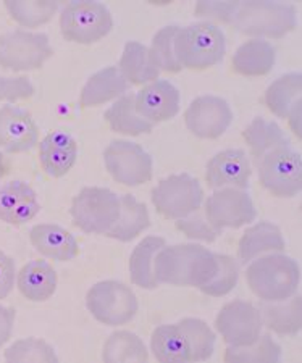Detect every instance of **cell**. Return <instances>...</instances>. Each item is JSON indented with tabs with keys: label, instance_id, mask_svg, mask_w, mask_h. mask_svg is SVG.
<instances>
[{
	"label": "cell",
	"instance_id": "cell-46",
	"mask_svg": "<svg viewBox=\"0 0 302 363\" xmlns=\"http://www.w3.org/2000/svg\"><path fill=\"white\" fill-rule=\"evenodd\" d=\"M15 318H16L15 308L0 306V347H2L5 342H9V339L11 337Z\"/></svg>",
	"mask_w": 302,
	"mask_h": 363
},
{
	"label": "cell",
	"instance_id": "cell-40",
	"mask_svg": "<svg viewBox=\"0 0 302 363\" xmlns=\"http://www.w3.org/2000/svg\"><path fill=\"white\" fill-rule=\"evenodd\" d=\"M177 230L181 231L186 238L193 239V241H206V242H213L220 234L213 230L208 223L207 218H204L199 213V210L194 213H191L184 218L177 220Z\"/></svg>",
	"mask_w": 302,
	"mask_h": 363
},
{
	"label": "cell",
	"instance_id": "cell-22",
	"mask_svg": "<svg viewBox=\"0 0 302 363\" xmlns=\"http://www.w3.org/2000/svg\"><path fill=\"white\" fill-rule=\"evenodd\" d=\"M57 272L45 260H33L26 263L18 273V289L31 302H45L57 291Z\"/></svg>",
	"mask_w": 302,
	"mask_h": 363
},
{
	"label": "cell",
	"instance_id": "cell-7",
	"mask_svg": "<svg viewBox=\"0 0 302 363\" xmlns=\"http://www.w3.org/2000/svg\"><path fill=\"white\" fill-rule=\"evenodd\" d=\"M86 307L102 325L121 326L135 318L139 303L130 286L108 279L92 286L86 296Z\"/></svg>",
	"mask_w": 302,
	"mask_h": 363
},
{
	"label": "cell",
	"instance_id": "cell-36",
	"mask_svg": "<svg viewBox=\"0 0 302 363\" xmlns=\"http://www.w3.org/2000/svg\"><path fill=\"white\" fill-rule=\"evenodd\" d=\"M215 259H217V270L199 289L206 296L223 297L236 288L240 279V263L233 257L225 254H215Z\"/></svg>",
	"mask_w": 302,
	"mask_h": 363
},
{
	"label": "cell",
	"instance_id": "cell-1",
	"mask_svg": "<svg viewBox=\"0 0 302 363\" xmlns=\"http://www.w3.org/2000/svg\"><path fill=\"white\" fill-rule=\"evenodd\" d=\"M217 270L215 254L199 244L165 245L155 255L154 272L159 284L193 286L199 289Z\"/></svg>",
	"mask_w": 302,
	"mask_h": 363
},
{
	"label": "cell",
	"instance_id": "cell-12",
	"mask_svg": "<svg viewBox=\"0 0 302 363\" xmlns=\"http://www.w3.org/2000/svg\"><path fill=\"white\" fill-rule=\"evenodd\" d=\"M206 218L218 234L225 228L237 230L257 218V210L251 196L236 187H220L206 201Z\"/></svg>",
	"mask_w": 302,
	"mask_h": 363
},
{
	"label": "cell",
	"instance_id": "cell-4",
	"mask_svg": "<svg viewBox=\"0 0 302 363\" xmlns=\"http://www.w3.org/2000/svg\"><path fill=\"white\" fill-rule=\"evenodd\" d=\"M175 54L181 68L206 69L223 60L226 39L220 26L202 21L178 29Z\"/></svg>",
	"mask_w": 302,
	"mask_h": 363
},
{
	"label": "cell",
	"instance_id": "cell-21",
	"mask_svg": "<svg viewBox=\"0 0 302 363\" xmlns=\"http://www.w3.org/2000/svg\"><path fill=\"white\" fill-rule=\"evenodd\" d=\"M284 247L286 244H284L280 228L270 221H259L257 225L251 226L242 234L237 255H240L241 263L246 265L262 254L283 252Z\"/></svg>",
	"mask_w": 302,
	"mask_h": 363
},
{
	"label": "cell",
	"instance_id": "cell-16",
	"mask_svg": "<svg viewBox=\"0 0 302 363\" xmlns=\"http://www.w3.org/2000/svg\"><path fill=\"white\" fill-rule=\"evenodd\" d=\"M252 169L246 152L241 149H226L207 162L206 181L212 189L236 187L247 189Z\"/></svg>",
	"mask_w": 302,
	"mask_h": 363
},
{
	"label": "cell",
	"instance_id": "cell-48",
	"mask_svg": "<svg viewBox=\"0 0 302 363\" xmlns=\"http://www.w3.org/2000/svg\"><path fill=\"white\" fill-rule=\"evenodd\" d=\"M5 172H7V167H5V160H4V154L0 152V179L4 178Z\"/></svg>",
	"mask_w": 302,
	"mask_h": 363
},
{
	"label": "cell",
	"instance_id": "cell-24",
	"mask_svg": "<svg viewBox=\"0 0 302 363\" xmlns=\"http://www.w3.org/2000/svg\"><path fill=\"white\" fill-rule=\"evenodd\" d=\"M275 60V47L269 40L251 39L237 47L231 65L237 74L265 76L272 72Z\"/></svg>",
	"mask_w": 302,
	"mask_h": 363
},
{
	"label": "cell",
	"instance_id": "cell-39",
	"mask_svg": "<svg viewBox=\"0 0 302 363\" xmlns=\"http://www.w3.org/2000/svg\"><path fill=\"white\" fill-rule=\"evenodd\" d=\"M31 197H36V192L23 181H10L0 187V221L7 220V216L13 212L16 205Z\"/></svg>",
	"mask_w": 302,
	"mask_h": 363
},
{
	"label": "cell",
	"instance_id": "cell-31",
	"mask_svg": "<svg viewBox=\"0 0 302 363\" xmlns=\"http://www.w3.org/2000/svg\"><path fill=\"white\" fill-rule=\"evenodd\" d=\"M102 360L106 363L147 362L149 352L142 339L135 333L117 331L104 344Z\"/></svg>",
	"mask_w": 302,
	"mask_h": 363
},
{
	"label": "cell",
	"instance_id": "cell-28",
	"mask_svg": "<svg viewBox=\"0 0 302 363\" xmlns=\"http://www.w3.org/2000/svg\"><path fill=\"white\" fill-rule=\"evenodd\" d=\"M242 138L251 149L255 163L269 154V152L280 147H291V143L284 131L275 121H267L265 118H254L246 130L242 131Z\"/></svg>",
	"mask_w": 302,
	"mask_h": 363
},
{
	"label": "cell",
	"instance_id": "cell-18",
	"mask_svg": "<svg viewBox=\"0 0 302 363\" xmlns=\"http://www.w3.org/2000/svg\"><path fill=\"white\" fill-rule=\"evenodd\" d=\"M30 241L40 255L55 262H72L79 254L77 238L59 225L43 223L33 226Z\"/></svg>",
	"mask_w": 302,
	"mask_h": 363
},
{
	"label": "cell",
	"instance_id": "cell-26",
	"mask_svg": "<svg viewBox=\"0 0 302 363\" xmlns=\"http://www.w3.org/2000/svg\"><path fill=\"white\" fill-rule=\"evenodd\" d=\"M104 118L108 123L110 130L120 134H126V136H141V134H146L154 130L152 123L144 120L136 112V94L133 92L121 96L104 113Z\"/></svg>",
	"mask_w": 302,
	"mask_h": 363
},
{
	"label": "cell",
	"instance_id": "cell-17",
	"mask_svg": "<svg viewBox=\"0 0 302 363\" xmlns=\"http://www.w3.org/2000/svg\"><path fill=\"white\" fill-rule=\"evenodd\" d=\"M179 102L181 96L177 87L168 79H157L136 94V112L155 125L175 118Z\"/></svg>",
	"mask_w": 302,
	"mask_h": 363
},
{
	"label": "cell",
	"instance_id": "cell-5",
	"mask_svg": "<svg viewBox=\"0 0 302 363\" xmlns=\"http://www.w3.org/2000/svg\"><path fill=\"white\" fill-rule=\"evenodd\" d=\"M113 18L101 2L73 0L60 15L62 36L74 44H94L112 31Z\"/></svg>",
	"mask_w": 302,
	"mask_h": 363
},
{
	"label": "cell",
	"instance_id": "cell-27",
	"mask_svg": "<svg viewBox=\"0 0 302 363\" xmlns=\"http://www.w3.org/2000/svg\"><path fill=\"white\" fill-rule=\"evenodd\" d=\"M167 241L160 236H147L139 242L130 257V277L133 284L142 289H155L159 281L155 278L154 262L155 255Z\"/></svg>",
	"mask_w": 302,
	"mask_h": 363
},
{
	"label": "cell",
	"instance_id": "cell-41",
	"mask_svg": "<svg viewBox=\"0 0 302 363\" xmlns=\"http://www.w3.org/2000/svg\"><path fill=\"white\" fill-rule=\"evenodd\" d=\"M33 83L25 76L18 78H7V76H0V101L16 102L30 99L34 94Z\"/></svg>",
	"mask_w": 302,
	"mask_h": 363
},
{
	"label": "cell",
	"instance_id": "cell-19",
	"mask_svg": "<svg viewBox=\"0 0 302 363\" xmlns=\"http://www.w3.org/2000/svg\"><path fill=\"white\" fill-rule=\"evenodd\" d=\"M128 89H130V83L120 73L118 67H107L88 79L81 91L79 104L83 108L97 107V105L125 96Z\"/></svg>",
	"mask_w": 302,
	"mask_h": 363
},
{
	"label": "cell",
	"instance_id": "cell-10",
	"mask_svg": "<svg viewBox=\"0 0 302 363\" xmlns=\"http://www.w3.org/2000/svg\"><path fill=\"white\" fill-rule=\"evenodd\" d=\"M259 179L276 197H296L302 191V157L291 147H280L255 163Z\"/></svg>",
	"mask_w": 302,
	"mask_h": 363
},
{
	"label": "cell",
	"instance_id": "cell-35",
	"mask_svg": "<svg viewBox=\"0 0 302 363\" xmlns=\"http://www.w3.org/2000/svg\"><path fill=\"white\" fill-rule=\"evenodd\" d=\"M5 360L10 363H57L55 350L43 339H20L5 350Z\"/></svg>",
	"mask_w": 302,
	"mask_h": 363
},
{
	"label": "cell",
	"instance_id": "cell-23",
	"mask_svg": "<svg viewBox=\"0 0 302 363\" xmlns=\"http://www.w3.org/2000/svg\"><path fill=\"white\" fill-rule=\"evenodd\" d=\"M262 325L280 336L298 335L302 328V297L293 296L281 302H264L259 308Z\"/></svg>",
	"mask_w": 302,
	"mask_h": 363
},
{
	"label": "cell",
	"instance_id": "cell-29",
	"mask_svg": "<svg viewBox=\"0 0 302 363\" xmlns=\"http://www.w3.org/2000/svg\"><path fill=\"white\" fill-rule=\"evenodd\" d=\"M177 328L188 349V362H204L211 359L215 350V333L206 321L199 318H183Z\"/></svg>",
	"mask_w": 302,
	"mask_h": 363
},
{
	"label": "cell",
	"instance_id": "cell-9",
	"mask_svg": "<svg viewBox=\"0 0 302 363\" xmlns=\"http://www.w3.org/2000/svg\"><path fill=\"white\" fill-rule=\"evenodd\" d=\"M152 203L165 218L179 220L197 212L204 201L201 183L188 173L172 174L152 189Z\"/></svg>",
	"mask_w": 302,
	"mask_h": 363
},
{
	"label": "cell",
	"instance_id": "cell-11",
	"mask_svg": "<svg viewBox=\"0 0 302 363\" xmlns=\"http://www.w3.org/2000/svg\"><path fill=\"white\" fill-rule=\"evenodd\" d=\"M107 172L117 183L136 187L152 179V157L141 145L130 140H112L104 150Z\"/></svg>",
	"mask_w": 302,
	"mask_h": 363
},
{
	"label": "cell",
	"instance_id": "cell-32",
	"mask_svg": "<svg viewBox=\"0 0 302 363\" xmlns=\"http://www.w3.org/2000/svg\"><path fill=\"white\" fill-rule=\"evenodd\" d=\"M150 350L159 362H188V349L177 325H162L155 328L150 337Z\"/></svg>",
	"mask_w": 302,
	"mask_h": 363
},
{
	"label": "cell",
	"instance_id": "cell-37",
	"mask_svg": "<svg viewBox=\"0 0 302 363\" xmlns=\"http://www.w3.org/2000/svg\"><path fill=\"white\" fill-rule=\"evenodd\" d=\"M178 29L179 26L175 25L165 26L152 39L150 50H152L155 60L159 63L160 72L164 69V72L168 73H178L183 69L175 54V38L178 34Z\"/></svg>",
	"mask_w": 302,
	"mask_h": 363
},
{
	"label": "cell",
	"instance_id": "cell-20",
	"mask_svg": "<svg viewBox=\"0 0 302 363\" xmlns=\"http://www.w3.org/2000/svg\"><path fill=\"white\" fill-rule=\"evenodd\" d=\"M118 69L128 83L136 86L152 83L159 79L160 74V67L150 47H146L138 40L126 43Z\"/></svg>",
	"mask_w": 302,
	"mask_h": 363
},
{
	"label": "cell",
	"instance_id": "cell-34",
	"mask_svg": "<svg viewBox=\"0 0 302 363\" xmlns=\"http://www.w3.org/2000/svg\"><path fill=\"white\" fill-rule=\"evenodd\" d=\"M281 359V347L269 335H260L252 344L228 347L225 362L228 363H276Z\"/></svg>",
	"mask_w": 302,
	"mask_h": 363
},
{
	"label": "cell",
	"instance_id": "cell-33",
	"mask_svg": "<svg viewBox=\"0 0 302 363\" xmlns=\"http://www.w3.org/2000/svg\"><path fill=\"white\" fill-rule=\"evenodd\" d=\"M5 9L11 18L25 28H38L52 20L59 10V2L55 0H5Z\"/></svg>",
	"mask_w": 302,
	"mask_h": 363
},
{
	"label": "cell",
	"instance_id": "cell-14",
	"mask_svg": "<svg viewBox=\"0 0 302 363\" xmlns=\"http://www.w3.org/2000/svg\"><path fill=\"white\" fill-rule=\"evenodd\" d=\"M186 128L201 139H217L233 123V110L228 102L217 96L194 99L184 112Z\"/></svg>",
	"mask_w": 302,
	"mask_h": 363
},
{
	"label": "cell",
	"instance_id": "cell-38",
	"mask_svg": "<svg viewBox=\"0 0 302 363\" xmlns=\"http://www.w3.org/2000/svg\"><path fill=\"white\" fill-rule=\"evenodd\" d=\"M78 159V150H39V160L45 174L50 178H62L73 168Z\"/></svg>",
	"mask_w": 302,
	"mask_h": 363
},
{
	"label": "cell",
	"instance_id": "cell-30",
	"mask_svg": "<svg viewBox=\"0 0 302 363\" xmlns=\"http://www.w3.org/2000/svg\"><path fill=\"white\" fill-rule=\"evenodd\" d=\"M302 74L288 73L273 81L265 92V104L278 118H286L293 105L301 101Z\"/></svg>",
	"mask_w": 302,
	"mask_h": 363
},
{
	"label": "cell",
	"instance_id": "cell-44",
	"mask_svg": "<svg viewBox=\"0 0 302 363\" xmlns=\"http://www.w3.org/2000/svg\"><path fill=\"white\" fill-rule=\"evenodd\" d=\"M39 150H67L74 152L78 150L77 140L73 139L72 134L67 131H54L49 133L43 140L39 143Z\"/></svg>",
	"mask_w": 302,
	"mask_h": 363
},
{
	"label": "cell",
	"instance_id": "cell-8",
	"mask_svg": "<svg viewBox=\"0 0 302 363\" xmlns=\"http://www.w3.org/2000/svg\"><path fill=\"white\" fill-rule=\"evenodd\" d=\"M54 55L49 36L25 29L5 33L0 36V68L13 73L33 72Z\"/></svg>",
	"mask_w": 302,
	"mask_h": 363
},
{
	"label": "cell",
	"instance_id": "cell-45",
	"mask_svg": "<svg viewBox=\"0 0 302 363\" xmlns=\"http://www.w3.org/2000/svg\"><path fill=\"white\" fill-rule=\"evenodd\" d=\"M15 278L16 270L13 259L0 250V298L9 297L15 286Z\"/></svg>",
	"mask_w": 302,
	"mask_h": 363
},
{
	"label": "cell",
	"instance_id": "cell-6",
	"mask_svg": "<svg viewBox=\"0 0 302 363\" xmlns=\"http://www.w3.org/2000/svg\"><path fill=\"white\" fill-rule=\"evenodd\" d=\"M73 225L86 234H107L120 215V196L107 187H84L73 199Z\"/></svg>",
	"mask_w": 302,
	"mask_h": 363
},
{
	"label": "cell",
	"instance_id": "cell-3",
	"mask_svg": "<svg viewBox=\"0 0 302 363\" xmlns=\"http://www.w3.org/2000/svg\"><path fill=\"white\" fill-rule=\"evenodd\" d=\"M237 31L247 36L280 39L298 26L296 9L289 4L269 0H247L240 2L231 20Z\"/></svg>",
	"mask_w": 302,
	"mask_h": 363
},
{
	"label": "cell",
	"instance_id": "cell-2",
	"mask_svg": "<svg viewBox=\"0 0 302 363\" xmlns=\"http://www.w3.org/2000/svg\"><path fill=\"white\" fill-rule=\"evenodd\" d=\"M249 288L264 302H281L298 292L301 268L298 262L283 254L257 257L246 270Z\"/></svg>",
	"mask_w": 302,
	"mask_h": 363
},
{
	"label": "cell",
	"instance_id": "cell-13",
	"mask_svg": "<svg viewBox=\"0 0 302 363\" xmlns=\"http://www.w3.org/2000/svg\"><path fill=\"white\" fill-rule=\"evenodd\" d=\"M215 328L230 347H242L260 336L264 325L257 307L246 301H233L220 310Z\"/></svg>",
	"mask_w": 302,
	"mask_h": 363
},
{
	"label": "cell",
	"instance_id": "cell-43",
	"mask_svg": "<svg viewBox=\"0 0 302 363\" xmlns=\"http://www.w3.org/2000/svg\"><path fill=\"white\" fill-rule=\"evenodd\" d=\"M39 210L40 205L38 202V197L26 199V201H23L20 205H16L13 212L7 216L5 223L11 226H21L28 223V221H31L34 216L39 213Z\"/></svg>",
	"mask_w": 302,
	"mask_h": 363
},
{
	"label": "cell",
	"instance_id": "cell-47",
	"mask_svg": "<svg viewBox=\"0 0 302 363\" xmlns=\"http://www.w3.org/2000/svg\"><path fill=\"white\" fill-rule=\"evenodd\" d=\"M301 116H302V99L293 105L291 110H289L288 116H286L288 121H289V126H291V130H293V133H294L296 136H298L299 139L302 138V133H301V131H302Z\"/></svg>",
	"mask_w": 302,
	"mask_h": 363
},
{
	"label": "cell",
	"instance_id": "cell-42",
	"mask_svg": "<svg viewBox=\"0 0 302 363\" xmlns=\"http://www.w3.org/2000/svg\"><path fill=\"white\" fill-rule=\"evenodd\" d=\"M237 5L240 2H199L196 5L194 13L196 16H206V18L218 20L223 23H231L233 16L237 10Z\"/></svg>",
	"mask_w": 302,
	"mask_h": 363
},
{
	"label": "cell",
	"instance_id": "cell-25",
	"mask_svg": "<svg viewBox=\"0 0 302 363\" xmlns=\"http://www.w3.org/2000/svg\"><path fill=\"white\" fill-rule=\"evenodd\" d=\"M150 225V216L146 203L139 202L135 196H120V215L115 225L106 236L120 242H130L136 239Z\"/></svg>",
	"mask_w": 302,
	"mask_h": 363
},
{
	"label": "cell",
	"instance_id": "cell-15",
	"mask_svg": "<svg viewBox=\"0 0 302 363\" xmlns=\"http://www.w3.org/2000/svg\"><path fill=\"white\" fill-rule=\"evenodd\" d=\"M39 144V128L30 112L15 105L0 108V147L9 154L30 152Z\"/></svg>",
	"mask_w": 302,
	"mask_h": 363
}]
</instances>
